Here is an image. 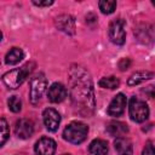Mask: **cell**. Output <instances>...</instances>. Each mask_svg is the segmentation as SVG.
I'll list each match as a JSON object with an SVG mask.
<instances>
[{"mask_svg":"<svg viewBox=\"0 0 155 155\" xmlns=\"http://www.w3.org/2000/svg\"><path fill=\"white\" fill-rule=\"evenodd\" d=\"M69 92L74 108L84 116L94 110V91L90 73L81 65L74 64L69 70Z\"/></svg>","mask_w":155,"mask_h":155,"instance_id":"1","label":"cell"},{"mask_svg":"<svg viewBox=\"0 0 155 155\" xmlns=\"http://www.w3.org/2000/svg\"><path fill=\"white\" fill-rule=\"evenodd\" d=\"M34 68H35V63L34 62H28L24 65H22L21 68L13 69V70L7 71L6 74H4L2 75V81L8 88L15 90L24 82L25 78L34 70Z\"/></svg>","mask_w":155,"mask_h":155,"instance_id":"2","label":"cell"},{"mask_svg":"<svg viewBox=\"0 0 155 155\" xmlns=\"http://www.w3.org/2000/svg\"><path fill=\"white\" fill-rule=\"evenodd\" d=\"M88 133V126L84 122H70L63 131V138L71 143V144H80L82 143Z\"/></svg>","mask_w":155,"mask_h":155,"instance_id":"3","label":"cell"},{"mask_svg":"<svg viewBox=\"0 0 155 155\" xmlns=\"http://www.w3.org/2000/svg\"><path fill=\"white\" fill-rule=\"evenodd\" d=\"M130 117L134 122H143L149 116V108L147 103L137 97H132L128 104Z\"/></svg>","mask_w":155,"mask_h":155,"instance_id":"4","label":"cell"},{"mask_svg":"<svg viewBox=\"0 0 155 155\" xmlns=\"http://www.w3.org/2000/svg\"><path fill=\"white\" fill-rule=\"evenodd\" d=\"M46 85H47V81L42 73L31 78L30 86H29V99L33 105H36L40 102V99L46 90Z\"/></svg>","mask_w":155,"mask_h":155,"instance_id":"5","label":"cell"},{"mask_svg":"<svg viewBox=\"0 0 155 155\" xmlns=\"http://www.w3.org/2000/svg\"><path fill=\"white\" fill-rule=\"evenodd\" d=\"M125 25H126V23L121 18L111 21V23L109 24V30H108L109 39L111 42H114L116 45H122L125 42V39H126Z\"/></svg>","mask_w":155,"mask_h":155,"instance_id":"6","label":"cell"},{"mask_svg":"<svg viewBox=\"0 0 155 155\" xmlns=\"http://www.w3.org/2000/svg\"><path fill=\"white\" fill-rule=\"evenodd\" d=\"M15 133L21 139H28L34 133V124L29 119H19L15 125Z\"/></svg>","mask_w":155,"mask_h":155,"instance_id":"7","label":"cell"},{"mask_svg":"<svg viewBox=\"0 0 155 155\" xmlns=\"http://www.w3.org/2000/svg\"><path fill=\"white\" fill-rule=\"evenodd\" d=\"M36 155H54L56 153V142L52 138L42 137L40 138L34 147Z\"/></svg>","mask_w":155,"mask_h":155,"instance_id":"8","label":"cell"},{"mask_svg":"<svg viewBox=\"0 0 155 155\" xmlns=\"http://www.w3.org/2000/svg\"><path fill=\"white\" fill-rule=\"evenodd\" d=\"M42 120L48 131H56L61 124V115L53 108H46L42 113Z\"/></svg>","mask_w":155,"mask_h":155,"instance_id":"9","label":"cell"},{"mask_svg":"<svg viewBox=\"0 0 155 155\" xmlns=\"http://www.w3.org/2000/svg\"><path fill=\"white\" fill-rule=\"evenodd\" d=\"M134 34L139 41L144 44L155 41V25L153 24H140L134 29Z\"/></svg>","mask_w":155,"mask_h":155,"instance_id":"10","label":"cell"},{"mask_svg":"<svg viewBox=\"0 0 155 155\" xmlns=\"http://www.w3.org/2000/svg\"><path fill=\"white\" fill-rule=\"evenodd\" d=\"M126 97L125 94L122 93H119L116 94L113 101L110 102L109 107H108V114L110 116H114V117H117V116H121L125 111V107H126Z\"/></svg>","mask_w":155,"mask_h":155,"instance_id":"11","label":"cell"},{"mask_svg":"<svg viewBox=\"0 0 155 155\" xmlns=\"http://www.w3.org/2000/svg\"><path fill=\"white\" fill-rule=\"evenodd\" d=\"M56 27L61 31H63L68 35L75 34V19L70 15H62V16L57 17L56 18Z\"/></svg>","mask_w":155,"mask_h":155,"instance_id":"12","label":"cell"},{"mask_svg":"<svg viewBox=\"0 0 155 155\" xmlns=\"http://www.w3.org/2000/svg\"><path fill=\"white\" fill-rule=\"evenodd\" d=\"M67 88L59 84V82H54L52 84L50 87H48V91H47V98L50 102L52 103H61L67 97Z\"/></svg>","mask_w":155,"mask_h":155,"instance_id":"13","label":"cell"},{"mask_svg":"<svg viewBox=\"0 0 155 155\" xmlns=\"http://www.w3.org/2000/svg\"><path fill=\"white\" fill-rule=\"evenodd\" d=\"M107 132L111 136V137H116L120 138L122 136H125L128 132V126L125 122H120V121H111L108 124L107 126Z\"/></svg>","mask_w":155,"mask_h":155,"instance_id":"14","label":"cell"},{"mask_svg":"<svg viewBox=\"0 0 155 155\" xmlns=\"http://www.w3.org/2000/svg\"><path fill=\"white\" fill-rule=\"evenodd\" d=\"M114 147H115L117 155H132L133 148H132V143L128 138H125V137L116 138L114 142Z\"/></svg>","mask_w":155,"mask_h":155,"instance_id":"15","label":"cell"},{"mask_svg":"<svg viewBox=\"0 0 155 155\" xmlns=\"http://www.w3.org/2000/svg\"><path fill=\"white\" fill-rule=\"evenodd\" d=\"M154 73L153 71H149V70H138L136 73H133L128 80H127V85L128 86H136V85H139L142 82H144L145 80H149L151 78H154Z\"/></svg>","mask_w":155,"mask_h":155,"instance_id":"16","label":"cell"},{"mask_svg":"<svg viewBox=\"0 0 155 155\" xmlns=\"http://www.w3.org/2000/svg\"><path fill=\"white\" fill-rule=\"evenodd\" d=\"M88 151L91 155H107L108 154V143L103 139H94L90 143Z\"/></svg>","mask_w":155,"mask_h":155,"instance_id":"17","label":"cell"},{"mask_svg":"<svg viewBox=\"0 0 155 155\" xmlns=\"http://www.w3.org/2000/svg\"><path fill=\"white\" fill-rule=\"evenodd\" d=\"M24 58V52L19 47H12L5 56V63L7 65H15Z\"/></svg>","mask_w":155,"mask_h":155,"instance_id":"18","label":"cell"},{"mask_svg":"<svg viewBox=\"0 0 155 155\" xmlns=\"http://www.w3.org/2000/svg\"><path fill=\"white\" fill-rule=\"evenodd\" d=\"M98 85L102 88H109V90H114L117 88L120 85V80L115 76H107V78H102L98 82Z\"/></svg>","mask_w":155,"mask_h":155,"instance_id":"19","label":"cell"},{"mask_svg":"<svg viewBox=\"0 0 155 155\" xmlns=\"http://www.w3.org/2000/svg\"><path fill=\"white\" fill-rule=\"evenodd\" d=\"M99 10L102 11V13L104 15H110L115 11L116 8V1H108V0H102L98 2Z\"/></svg>","mask_w":155,"mask_h":155,"instance_id":"20","label":"cell"},{"mask_svg":"<svg viewBox=\"0 0 155 155\" xmlns=\"http://www.w3.org/2000/svg\"><path fill=\"white\" fill-rule=\"evenodd\" d=\"M7 105H8V109L13 113H18L22 109V102L17 96H11L7 101Z\"/></svg>","mask_w":155,"mask_h":155,"instance_id":"21","label":"cell"},{"mask_svg":"<svg viewBox=\"0 0 155 155\" xmlns=\"http://www.w3.org/2000/svg\"><path fill=\"white\" fill-rule=\"evenodd\" d=\"M10 136V128L4 117H1V145H4Z\"/></svg>","mask_w":155,"mask_h":155,"instance_id":"22","label":"cell"},{"mask_svg":"<svg viewBox=\"0 0 155 155\" xmlns=\"http://www.w3.org/2000/svg\"><path fill=\"white\" fill-rule=\"evenodd\" d=\"M142 155H155V147L151 140H148L145 143V147L142 151Z\"/></svg>","mask_w":155,"mask_h":155,"instance_id":"23","label":"cell"},{"mask_svg":"<svg viewBox=\"0 0 155 155\" xmlns=\"http://www.w3.org/2000/svg\"><path fill=\"white\" fill-rule=\"evenodd\" d=\"M130 65H131V61H130V58H121V59L119 61V68H120L121 71L128 69Z\"/></svg>","mask_w":155,"mask_h":155,"instance_id":"24","label":"cell"},{"mask_svg":"<svg viewBox=\"0 0 155 155\" xmlns=\"http://www.w3.org/2000/svg\"><path fill=\"white\" fill-rule=\"evenodd\" d=\"M33 4L36 5V6H51L53 4L52 0H46V1H36V0H33Z\"/></svg>","mask_w":155,"mask_h":155,"instance_id":"25","label":"cell"},{"mask_svg":"<svg viewBox=\"0 0 155 155\" xmlns=\"http://www.w3.org/2000/svg\"><path fill=\"white\" fill-rule=\"evenodd\" d=\"M145 93H148L151 98L155 99V86H148V87L145 88Z\"/></svg>","mask_w":155,"mask_h":155,"instance_id":"26","label":"cell"},{"mask_svg":"<svg viewBox=\"0 0 155 155\" xmlns=\"http://www.w3.org/2000/svg\"><path fill=\"white\" fill-rule=\"evenodd\" d=\"M153 5H154V6H155V0H154V1H153Z\"/></svg>","mask_w":155,"mask_h":155,"instance_id":"27","label":"cell"},{"mask_svg":"<svg viewBox=\"0 0 155 155\" xmlns=\"http://www.w3.org/2000/svg\"><path fill=\"white\" fill-rule=\"evenodd\" d=\"M63 155H70V154H63Z\"/></svg>","mask_w":155,"mask_h":155,"instance_id":"28","label":"cell"}]
</instances>
